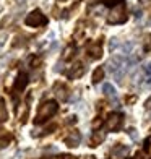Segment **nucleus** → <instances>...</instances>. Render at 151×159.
Returning a JSON list of instances; mask_svg holds the SVG:
<instances>
[{
	"mask_svg": "<svg viewBox=\"0 0 151 159\" xmlns=\"http://www.w3.org/2000/svg\"><path fill=\"white\" fill-rule=\"evenodd\" d=\"M57 109H59V106H57L55 101H47V102H44L41 106V109L38 112V115H36V124H41V122H44L47 119H50L52 115L57 112Z\"/></svg>",
	"mask_w": 151,
	"mask_h": 159,
	"instance_id": "obj_1",
	"label": "nucleus"
},
{
	"mask_svg": "<svg viewBox=\"0 0 151 159\" xmlns=\"http://www.w3.org/2000/svg\"><path fill=\"white\" fill-rule=\"evenodd\" d=\"M26 25L28 26H33V28H38V26H42V25H46L47 23V18L42 15V11L41 10H33L30 15L26 16Z\"/></svg>",
	"mask_w": 151,
	"mask_h": 159,
	"instance_id": "obj_2",
	"label": "nucleus"
},
{
	"mask_svg": "<svg viewBox=\"0 0 151 159\" xmlns=\"http://www.w3.org/2000/svg\"><path fill=\"white\" fill-rule=\"evenodd\" d=\"M112 16H109V23L112 25H117V23H124V21L127 20V15H125V10L122 5H117L116 10H112L111 13Z\"/></svg>",
	"mask_w": 151,
	"mask_h": 159,
	"instance_id": "obj_3",
	"label": "nucleus"
},
{
	"mask_svg": "<svg viewBox=\"0 0 151 159\" xmlns=\"http://www.w3.org/2000/svg\"><path fill=\"white\" fill-rule=\"evenodd\" d=\"M122 127V115L120 114H112L109 120H107V128L112 130V132H117Z\"/></svg>",
	"mask_w": 151,
	"mask_h": 159,
	"instance_id": "obj_4",
	"label": "nucleus"
},
{
	"mask_svg": "<svg viewBox=\"0 0 151 159\" xmlns=\"http://www.w3.org/2000/svg\"><path fill=\"white\" fill-rule=\"evenodd\" d=\"M122 67H124V57H112V59L109 60V63H107V68H109L111 73H116V71H119Z\"/></svg>",
	"mask_w": 151,
	"mask_h": 159,
	"instance_id": "obj_5",
	"label": "nucleus"
},
{
	"mask_svg": "<svg viewBox=\"0 0 151 159\" xmlns=\"http://www.w3.org/2000/svg\"><path fill=\"white\" fill-rule=\"evenodd\" d=\"M80 140H81L80 133H78V132H73L71 135H68L67 138H65V143H67V146L75 148V146H78V144H80Z\"/></svg>",
	"mask_w": 151,
	"mask_h": 159,
	"instance_id": "obj_6",
	"label": "nucleus"
},
{
	"mask_svg": "<svg viewBox=\"0 0 151 159\" xmlns=\"http://www.w3.org/2000/svg\"><path fill=\"white\" fill-rule=\"evenodd\" d=\"M89 54H91V59H99L103 55V49H101V41L94 42L93 46H89Z\"/></svg>",
	"mask_w": 151,
	"mask_h": 159,
	"instance_id": "obj_7",
	"label": "nucleus"
},
{
	"mask_svg": "<svg viewBox=\"0 0 151 159\" xmlns=\"http://www.w3.org/2000/svg\"><path fill=\"white\" fill-rule=\"evenodd\" d=\"M103 93L106 96H109V98H116V88H114L111 83H106L103 86Z\"/></svg>",
	"mask_w": 151,
	"mask_h": 159,
	"instance_id": "obj_8",
	"label": "nucleus"
},
{
	"mask_svg": "<svg viewBox=\"0 0 151 159\" xmlns=\"http://www.w3.org/2000/svg\"><path fill=\"white\" fill-rule=\"evenodd\" d=\"M104 138H106V135L103 133V132H94V135H93V140H91V146H98V144L101 143V141H104Z\"/></svg>",
	"mask_w": 151,
	"mask_h": 159,
	"instance_id": "obj_9",
	"label": "nucleus"
},
{
	"mask_svg": "<svg viewBox=\"0 0 151 159\" xmlns=\"http://www.w3.org/2000/svg\"><path fill=\"white\" fill-rule=\"evenodd\" d=\"M26 83H28V76H26V73H20L18 81H16V86H15V88H16V89H23L25 86H26Z\"/></svg>",
	"mask_w": 151,
	"mask_h": 159,
	"instance_id": "obj_10",
	"label": "nucleus"
},
{
	"mask_svg": "<svg viewBox=\"0 0 151 159\" xmlns=\"http://www.w3.org/2000/svg\"><path fill=\"white\" fill-rule=\"evenodd\" d=\"M73 68H75V70H71V71H70V76H73V78L81 76V75L85 73V67H83V65H80V63H76Z\"/></svg>",
	"mask_w": 151,
	"mask_h": 159,
	"instance_id": "obj_11",
	"label": "nucleus"
},
{
	"mask_svg": "<svg viewBox=\"0 0 151 159\" xmlns=\"http://www.w3.org/2000/svg\"><path fill=\"white\" fill-rule=\"evenodd\" d=\"M128 153V146H119L112 151V154L116 156V157H122V156H125Z\"/></svg>",
	"mask_w": 151,
	"mask_h": 159,
	"instance_id": "obj_12",
	"label": "nucleus"
},
{
	"mask_svg": "<svg viewBox=\"0 0 151 159\" xmlns=\"http://www.w3.org/2000/svg\"><path fill=\"white\" fill-rule=\"evenodd\" d=\"M8 119V112H7V107H5V102L0 101V122H5Z\"/></svg>",
	"mask_w": 151,
	"mask_h": 159,
	"instance_id": "obj_13",
	"label": "nucleus"
},
{
	"mask_svg": "<svg viewBox=\"0 0 151 159\" xmlns=\"http://www.w3.org/2000/svg\"><path fill=\"white\" fill-rule=\"evenodd\" d=\"M103 78H104V70H103V68H98V70L94 71V75H93V83L96 84V83H99Z\"/></svg>",
	"mask_w": 151,
	"mask_h": 159,
	"instance_id": "obj_14",
	"label": "nucleus"
},
{
	"mask_svg": "<svg viewBox=\"0 0 151 159\" xmlns=\"http://www.w3.org/2000/svg\"><path fill=\"white\" fill-rule=\"evenodd\" d=\"M133 42H125V44H122V52H124V55H130L132 54V49H133Z\"/></svg>",
	"mask_w": 151,
	"mask_h": 159,
	"instance_id": "obj_15",
	"label": "nucleus"
},
{
	"mask_svg": "<svg viewBox=\"0 0 151 159\" xmlns=\"http://www.w3.org/2000/svg\"><path fill=\"white\" fill-rule=\"evenodd\" d=\"M2 135H3V133H0V149L5 148V146H8V143H10V140H11V136H10L8 133L5 135V138H2Z\"/></svg>",
	"mask_w": 151,
	"mask_h": 159,
	"instance_id": "obj_16",
	"label": "nucleus"
},
{
	"mask_svg": "<svg viewBox=\"0 0 151 159\" xmlns=\"http://www.w3.org/2000/svg\"><path fill=\"white\" fill-rule=\"evenodd\" d=\"M106 7H117V5H120L124 0H101Z\"/></svg>",
	"mask_w": 151,
	"mask_h": 159,
	"instance_id": "obj_17",
	"label": "nucleus"
},
{
	"mask_svg": "<svg viewBox=\"0 0 151 159\" xmlns=\"http://www.w3.org/2000/svg\"><path fill=\"white\" fill-rule=\"evenodd\" d=\"M120 44H119V39L117 38H112L111 41H109V49H111V52H114L117 47H119Z\"/></svg>",
	"mask_w": 151,
	"mask_h": 159,
	"instance_id": "obj_18",
	"label": "nucleus"
},
{
	"mask_svg": "<svg viewBox=\"0 0 151 159\" xmlns=\"http://www.w3.org/2000/svg\"><path fill=\"white\" fill-rule=\"evenodd\" d=\"M141 71L145 73L146 78H149V76H151V63H145V65H143V67H141Z\"/></svg>",
	"mask_w": 151,
	"mask_h": 159,
	"instance_id": "obj_19",
	"label": "nucleus"
},
{
	"mask_svg": "<svg viewBox=\"0 0 151 159\" xmlns=\"http://www.w3.org/2000/svg\"><path fill=\"white\" fill-rule=\"evenodd\" d=\"M127 133H128V136H130L132 140H138V132H136L135 128H128Z\"/></svg>",
	"mask_w": 151,
	"mask_h": 159,
	"instance_id": "obj_20",
	"label": "nucleus"
},
{
	"mask_svg": "<svg viewBox=\"0 0 151 159\" xmlns=\"http://www.w3.org/2000/svg\"><path fill=\"white\" fill-rule=\"evenodd\" d=\"M5 39H7V34H3V36H0V49H2V47L5 46Z\"/></svg>",
	"mask_w": 151,
	"mask_h": 159,
	"instance_id": "obj_21",
	"label": "nucleus"
},
{
	"mask_svg": "<svg viewBox=\"0 0 151 159\" xmlns=\"http://www.w3.org/2000/svg\"><path fill=\"white\" fill-rule=\"evenodd\" d=\"M59 2H67V0H59Z\"/></svg>",
	"mask_w": 151,
	"mask_h": 159,
	"instance_id": "obj_22",
	"label": "nucleus"
},
{
	"mask_svg": "<svg viewBox=\"0 0 151 159\" xmlns=\"http://www.w3.org/2000/svg\"><path fill=\"white\" fill-rule=\"evenodd\" d=\"M149 156H151V149H149Z\"/></svg>",
	"mask_w": 151,
	"mask_h": 159,
	"instance_id": "obj_23",
	"label": "nucleus"
}]
</instances>
